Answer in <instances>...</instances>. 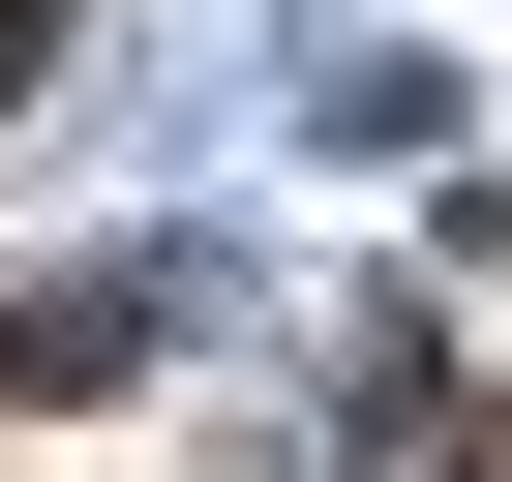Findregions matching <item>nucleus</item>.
Segmentation results:
<instances>
[{
	"instance_id": "f257e3e1",
	"label": "nucleus",
	"mask_w": 512,
	"mask_h": 482,
	"mask_svg": "<svg viewBox=\"0 0 512 482\" xmlns=\"http://www.w3.org/2000/svg\"><path fill=\"white\" fill-rule=\"evenodd\" d=\"M151 362V272H31V302H0V392H121Z\"/></svg>"
},
{
	"instance_id": "f03ea898",
	"label": "nucleus",
	"mask_w": 512,
	"mask_h": 482,
	"mask_svg": "<svg viewBox=\"0 0 512 482\" xmlns=\"http://www.w3.org/2000/svg\"><path fill=\"white\" fill-rule=\"evenodd\" d=\"M61 31H91V0H0V121H31V91H61Z\"/></svg>"
}]
</instances>
